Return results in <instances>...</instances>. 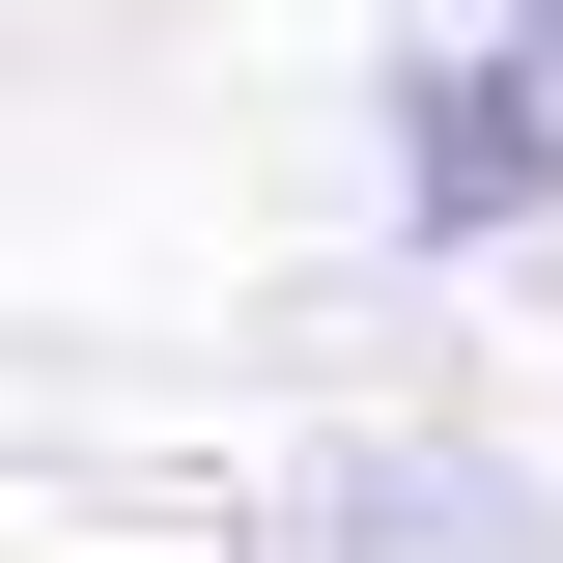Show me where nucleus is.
I'll use <instances>...</instances> for the list:
<instances>
[{
    "mask_svg": "<svg viewBox=\"0 0 563 563\" xmlns=\"http://www.w3.org/2000/svg\"><path fill=\"white\" fill-rule=\"evenodd\" d=\"M282 563H563V479L536 451H451V422H366V451H310Z\"/></svg>",
    "mask_w": 563,
    "mask_h": 563,
    "instance_id": "nucleus-1",
    "label": "nucleus"
},
{
    "mask_svg": "<svg viewBox=\"0 0 563 563\" xmlns=\"http://www.w3.org/2000/svg\"><path fill=\"white\" fill-rule=\"evenodd\" d=\"M395 225L422 254H536L563 225V85L507 57V29L479 57H395Z\"/></svg>",
    "mask_w": 563,
    "mask_h": 563,
    "instance_id": "nucleus-2",
    "label": "nucleus"
},
{
    "mask_svg": "<svg viewBox=\"0 0 563 563\" xmlns=\"http://www.w3.org/2000/svg\"><path fill=\"white\" fill-rule=\"evenodd\" d=\"M507 57H536V85H563V0H507Z\"/></svg>",
    "mask_w": 563,
    "mask_h": 563,
    "instance_id": "nucleus-3",
    "label": "nucleus"
}]
</instances>
